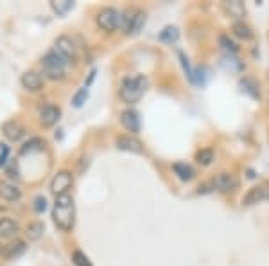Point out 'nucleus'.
I'll use <instances>...</instances> for the list:
<instances>
[{"instance_id": "a211bd4d", "label": "nucleus", "mask_w": 269, "mask_h": 266, "mask_svg": "<svg viewBox=\"0 0 269 266\" xmlns=\"http://www.w3.org/2000/svg\"><path fill=\"white\" fill-rule=\"evenodd\" d=\"M172 171H174V175L178 176L179 180H183V182H188L194 178V169L185 162H176L174 166H172Z\"/></svg>"}, {"instance_id": "aec40b11", "label": "nucleus", "mask_w": 269, "mask_h": 266, "mask_svg": "<svg viewBox=\"0 0 269 266\" xmlns=\"http://www.w3.org/2000/svg\"><path fill=\"white\" fill-rule=\"evenodd\" d=\"M232 31L233 34L237 38H241V40H251V38H253V31H251L250 25H246L244 22H235L232 25Z\"/></svg>"}, {"instance_id": "6ab92c4d", "label": "nucleus", "mask_w": 269, "mask_h": 266, "mask_svg": "<svg viewBox=\"0 0 269 266\" xmlns=\"http://www.w3.org/2000/svg\"><path fill=\"white\" fill-rule=\"evenodd\" d=\"M43 230H45V227H43V223H41V221H32V223H29V225H27L25 234H27V238L31 239V241H38V239L43 236Z\"/></svg>"}, {"instance_id": "473e14b6", "label": "nucleus", "mask_w": 269, "mask_h": 266, "mask_svg": "<svg viewBox=\"0 0 269 266\" xmlns=\"http://www.w3.org/2000/svg\"><path fill=\"white\" fill-rule=\"evenodd\" d=\"M7 157H9V146L0 142V167L7 162Z\"/></svg>"}, {"instance_id": "c756f323", "label": "nucleus", "mask_w": 269, "mask_h": 266, "mask_svg": "<svg viewBox=\"0 0 269 266\" xmlns=\"http://www.w3.org/2000/svg\"><path fill=\"white\" fill-rule=\"evenodd\" d=\"M72 261H74L76 266H92L90 259L81 252V250H74V252H72Z\"/></svg>"}, {"instance_id": "393cba45", "label": "nucleus", "mask_w": 269, "mask_h": 266, "mask_svg": "<svg viewBox=\"0 0 269 266\" xmlns=\"http://www.w3.org/2000/svg\"><path fill=\"white\" fill-rule=\"evenodd\" d=\"M241 86L242 90L246 92V94H250L251 97H255V99H259L260 94H259V86H257V83L251 79V77H244L241 81Z\"/></svg>"}, {"instance_id": "9d476101", "label": "nucleus", "mask_w": 269, "mask_h": 266, "mask_svg": "<svg viewBox=\"0 0 269 266\" xmlns=\"http://www.w3.org/2000/svg\"><path fill=\"white\" fill-rule=\"evenodd\" d=\"M22 86L29 92H38L43 88V77L34 70H27L25 74H22Z\"/></svg>"}, {"instance_id": "a878e982", "label": "nucleus", "mask_w": 269, "mask_h": 266, "mask_svg": "<svg viewBox=\"0 0 269 266\" xmlns=\"http://www.w3.org/2000/svg\"><path fill=\"white\" fill-rule=\"evenodd\" d=\"M214 157H215L214 151H212L210 148H205V149H201V151H197L196 160H197V164H201V166H210Z\"/></svg>"}, {"instance_id": "c85d7f7f", "label": "nucleus", "mask_w": 269, "mask_h": 266, "mask_svg": "<svg viewBox=\"0 0 269 266\" xmlns=\"http://www.w3.org/2000/svg\"><path fill=\"white\" fill-rule=\"evenodd\" d=\"M86 99H88V88H79V90L74 94V97H72V104L76 106V108H81L83 104L86 103Z\"/></svg>"}, {"instance_id": "b1692460", "label": "nucleus", "mask_w": 269, "mask_h": 266, "mask_svg": "<svg viewBox=\"0 0 269 266\" xmlns=\"http://www.w3.org/2000/svg\"><path fill=\"white\" fill-rule=\"evenodd\" d=\"M160 41H163V43H174L176 40L179 38V32L176 27H172V25H169V27H165L163 31L160 32Z\"/></svg>"}, {"instance_id": "f3484780", "label": "nucleus", "mask_w": 269, "mask_h": 266, "mask_svg": "<svg viewBox=\"0 0 269 266\" xmlns=\"http://www.w3.org/2000/svg\"><path fill=\"white\" fill-rule=\"evenodd\" d=\"M18 232V223L11 218H2L0 220V238H13Z\"/></svg>"}, {"instance_id": "2f4dec72", "label": "nucleus", "mask_w": 269, "mask_h": 266, "mask_svg": "<svg viewBox=\"0 0 269 266\" xmlns=\"http://www.w3.org/2000/svg\"><path fill=\"white\" fill-rule=\"evenodd\" d=\"M32 209H34L38 214H41V212L47 209V200H45V196H36L34 202H32Z\"/></svg>"}, {"instance_id": "39448f33", "label": "nucleus", "mask_w": 269, "mask_h": 266, "mask_svg": "<svg viewBox=\"0 0 269 266\" xmlns=\"http://www.w3.org/2000/svg\"><path fill=\"white\" fill-rule=\"evenodd\" d=\"M72 184H74V176H72V173L67 171V169H63V171H58L54 175L52 182H50V191H52L56 196H59V194L68 193Z\"/></svg>"}, {"instance_id": "f8f14e48", "label": "nucleus", "mask_w": 269, "mask_h": 266, "mask_svg": "<svg viewBox=\"0 0 269 266\" xmlns=\"http://www.w3.org/2000/svg\"><path fill=\"white\" fill-rule=\"evenodd\" d=\"M121 122L130 133H138L140 131V117L134 110H124L121 113Z\"/></svg>"}, {"instance_id": "7ed1b4c3", "label": "nucleus", "mask_w": 269, "mask_h": 266, "mask_svg": "<svg viewBox=\"0 0 269 266\" xmlns=\"http://www.w3.org/2000/svg\"><path fill=\"white\" fill-rule=\"evenodd\" d=\"M67 59L59 56L56 50H49L47 54L41 59V65H43V72L45 76L52 79V81H58V79H63L65 77V67H67Z\"/></svg>"}, {"instance_id": "4be33fe9", "label": "nucleus", "mask_w": 269, "mask_h": 266, "mask_svg": "<svg viewBox=\"0 0 269 266\" xmlns=\"http://www.w3.org/2000/svg\"><path fill=\"white\" fill-rule=\"evenodd\" d=\"M43 148H45V140H41V139H38V137H34V139H31L29 142H25V144L22 146L20 153L27 155V153H32V151H41Z\"/></svg>"}, {"instance_id": "72a5a7b5", "label": "nucleus", "mask_w": 269, "mask_h": 266, "mask_svg": "<svg viewBox=\"0 0 269 266\" xmlns=\"http://www.w3.org/2000/svg\"><path fill=\"white\" fill-rule=\"evenodd\" d=\"M95 74H97V70H95V68H92V70H90V74H88V79L85 81V88H88V86L92 85V81L95 79Z\"/></svg>"}, {"instance_id": "bb28decb", "label": "nucleus", "mask_w": 269, "mask_h": 266, "mask_svg": "<svg viewBox=\"0 0 269 266\" xmlns=\"http://www.w3.org/2000/svg\"><path fill=\"white\" fill-rule=\"evenodd\" d=\"M143 22H145V13L143 11H136V16H134L133 23H131V29H130V34H138L140 29L143 27Z\"/></svg>"}, {"instance_id": "ddd939ff", "label": "nucleus", "mask_w": 269, "mask_h": 266, "mask_svg": "<svg viewBox=\"0 0 269 266\" xmlns=\"http://www.w3.org/2000/svg\"><path fill=\"white\" fill-rule=\"evenodd\" d=\"M0 198L5 200V202H18L22 198V191L11 182L2 180L0 182Z\"/></svg>"}, {"instance_id": "f704fd0d", "label": "nucleus", "mask_w": 269, "mask_h": 266, "mask_svg": "<svg viewBox=\"0 0 269 266\" xmlns=\"http://www.w3.org/2000/svg\"><path fill=\"white\" fill-rule=\"evenodd\" d=\"M268 77H269V70H268Z\"/></svg>"}, {"instance_id": "6e6552de", "label": "nucleus", "mask_w": 269, "mask_h": 266, "mask_svg": "<svg viewBox=\"0 0 269 266\" xmlns=\"http://www.w3.org/2000/svg\"><path fill=\"white\" fill-rule=\"evenodd\" d=\"M59 117H61V108L59 106H56V104H45V106H41L40 122L45 128L54 126L59 121Z\"/></svg>"}, {"instance_id": "0eeeda50", "label": "nucleus", "mask_w": 269, "mask_h": 266, "mask_svg": "<svg viewBox=\"0 0 269 266\" xmlns=\"http://www.w3.org/2000/svg\"><path fill=\"white\" fill-rule=\"evenodd\" d=\"M269 200V187L268 185H257V187H251L244 196H242V205H255V203L266 202Z\"/></svg>"}, {"instance_id": "f257e3e1", "label": "nucleus", "mask_w": 269, "mask_h": 266, "mask_svg": "<svg viewBox=\"0 0 269 266\" xmlns=\"http://www.w3.org/2000/svg\"><path fill=\"white\" fill-rule=\"evenodd\" d=\"M52 220L59 230L63 232H70L76 225V205H74V198L72 194L65 193L56 196L52 207Z\"/></svg>"}, {"instance_id": "4468645a", "label": "nucleus", "mask_w": 269, "mask_h": 266, "mask_svg": "<svg viewBox=\"0 0 269 266\" xmlns=\"http://www.w3.org/2000/svg\"><path fill=\"white\" fill-rule=\"evenodd\" d=\"M117 148L122 149V151H131V153H142L143 148L138 140L133 139L130 135H121L117 137Z\"/></svg>"}, {"instance_id": "20e7f679", "label": "nucleus", "mask_w": 269, "mask_h": 266, "mask_svg": "<svg viewBox=\"0 0 269 266\" xmlns=\"http://www.w3.org/2000/svg\"><path fill=\"white\" fill-rule=\"evenodd\" d=\"M97 25L103 31L113 32L117 27H121V13L113 7H104L97 14Z\"/></svg>"}, {"instance_id": "423d86ee", "label": "nucleus", "mask_w": 269, "mask_h": 266, "mask_svg": "<svg viewBox=\"0 0 269 266\" xmlns=\"http://www.w3.org/2000/svg\"><path fill=\"white\" fill-rule=\"evenodd\" d=\"M214 189L221 191V193H230V191H235L239 187V178L235 175H230V173H219L212 180Z\"/></svg>"}, {"instance_id": "9b49d317", "label": "nucleus", "mask_w": 269, "mask_h": 266, "mask_svg": "<svg viewBox=\"0 0 269 266\" xmlns=\"http://www.w3.org/2000/svg\"><path fill=\"white\" fill-rule=\"evenodd\" d=\"M2 133H4V137L7 140H13V142H16V140H20L23 137V133H25V128L20 124L18 121H7L2 124Z\"/></svg>"}, {"instance_id": "412c9836", "label": "nucleus", "mask_w": 269, "mask_h": 266, "mask_svg": "<svg viewBox=\"0 0 269 266\" xmlns=\"http://www.w3.org/2000/svg\"><path fill=\"white\" fill-rule=\"evenodd\" d=\"M50 7H52L54 13L58 14V16H65V14L74 7V2H72V0H52V2H50Z\"/></svg>"}, {"instance_id": "5701e85b", "label": "nucleus", "mask_w": 269, "mask_h": 266, "mask_svg": "<svg viewBox=\"0 0 269 266\" xmlns=\"http://www.w3.org/2000/svg\"><path fill=\"white\" fill-rule=\"evenodd\" d=\"M136 11L138 9H128L121 14V27H122V31L128 32V34H130L131 23H133L134 16H136Z\"/></svg>"}, {"instance_id": "cd10ccee", "label": "nucleus", "mask_w": 269, "mask_h": 266, "mask_svg": "<svg viewBox=\"0 0 269 266\" xmlns=\"http://www.w3.org/2000/svg\"><path fill=\"white\" fill-rule=\"evenodd\" d=\"M219 43L224 50H228V52H232V54H235V52L239 50V45L233 40H230L228 34H219Z\"/></svg>"}, {"instance_id": "7c9ffc66", "label": "nucleus", "mask_w": 269, "mask_h": 266, "mask_svg": "<svg viewBox=\"0 0 269 266\" xmlns=\"http://www.w3.org/2000/svg\"><path fill=\"white\" fill-rule=\"evenodd\" d=\"M179 59H181V65H183V70L187 72L188 79L192 83H196V76H194V70H192V67H190V63H188L187 56H185L183 52H179Z\"/></svg>"}, {"instance_id": "f03ea898", "label": "nucleus", "mask_w": 269, "mask_h": 266, "mask_svg": "<svg viewBox=\"0 0 269 266\" xmlns=\"http://www.w3.org/2000/svg\"><path fill=\"white\" fill-rule=\"evenodd\" d=\"M145 86H147V79L143 76H133V77H126L122 81L121 88H119V97H121L124 103L133 104L136 101H140V97L145 92Z\"/></svg>"}, {"instance_id": "dca6fc26", "label": "nucleus", "mask_w": 269, "mask_h": 266, "mask_svg": "<svg viewBox=\"0 0 269 266\" xmlns=\"http://www.w3.org/2000/svg\"><path fill=\"white\" fill-rule=\"evenodd\" d=\"M223 9H224V13L228 14V16H232V18H241V16H244V13H246V7H244V4H242V2H239V0L223 2Z\"/></svg>"}, {"instance_id": "1a4fd4ad", "label": "nucleus", "mask_w": 269, "mask_h": 266, "mask_svg": "<svg viewBox=\"0 0 269 266\" xmlns=\"http://www.w3.org/2000/svg\"><path fill=\"white\" fill-rule=\"evenodd\" d=\"M54 50H56L59 56H63L67 61H72V59L76 58V47H74V43H72V40L68 36L56 38V41H54Z\"/></svg>"}, {"instance_id": "2eb2a0df", "label": "nucleus", "mask_w": 269, "mask_h": 266, "mask_svg": "<svg viewBox=\"0 0 269 266\" xmlns=\"http://www.w3.org/2000/svg\"><path fill=\"white\" fill-rule=\"evenodd\" d=\"M25 241H22V239H14L13 243L9 245L7 248H5V252H4V257L7 259V261H13V259H18V257L22 256L23 252H25Z\"/></svg>"}]
</instances>
